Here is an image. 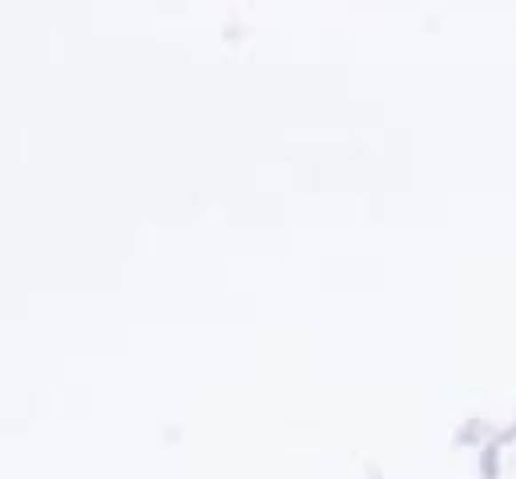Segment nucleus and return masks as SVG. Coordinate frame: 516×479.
<instances>
[]
</instances>
